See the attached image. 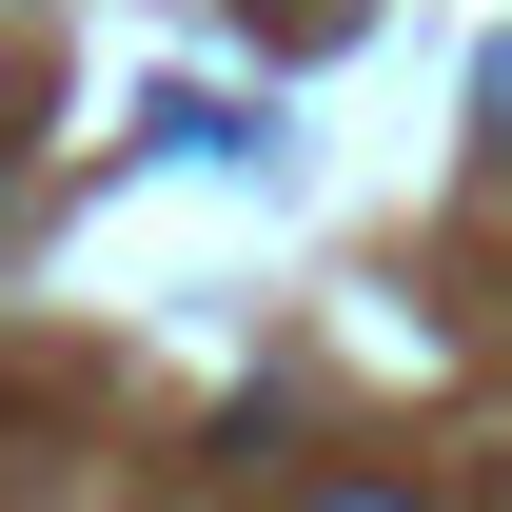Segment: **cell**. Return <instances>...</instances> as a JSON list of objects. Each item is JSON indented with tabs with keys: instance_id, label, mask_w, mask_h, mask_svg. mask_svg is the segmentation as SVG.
I'll return each mask as SVG.
<instances>
[{
	"instance_id": "7a4b0ae2",
	"label": "cell",
	"mask_w": 512,
	"mask_h": 512,
	"mask_svg": "<svg viewBox=\"0 0 512 512\" xmlns=\"http://www.w3.org/2000/svg\"><path fill=\"white\" fill-rule=\"evenodd\" d=\"M316 512H414V493H394V473H335V493H316Z\"/></svg>"
},
{
	"instance_id": "6da1fadb",
	"label": "cell",
	"mask_w": 512,
	"mask_h": 512,
	"mask_svg": "<svg viewBox=\"0 0 512 512\" xmlns=\"http://www.w3.org/2000/svg\"><path fill=\"white\" fill-rule=\"evenodd\" d=\"M473 138H493V158H512V40H493V60H473Z\"/></svg>"
}]
</instances>
